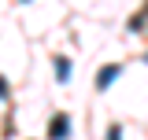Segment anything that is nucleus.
<instances>
[{"label": "nucleus", "instance_id": "1", "mask_svg": "<svg viewBox=\"0 0 148 140\" xmlns=\"http://www.w3.org/2000/svg\"><path fill=\"white\" fill-rule=\"evenodd\" d=\"M67 133H71V118H67V114H56V118H52V129H48V137H52V140H63Z\"/></svg>", "mask_w": 148, "mask_h": 140}, {"label": "nucleus", "instance_id": "2", "mask_svg": "<svg viewBox=\"0 0 148 140\" xmlns=\"http://www.w3.org/2000/svg\"><path fill=\"white\" fill-rule=\"evenodd\" d=\"M115 77H119V67H104V70H100V74H96V88L104 92V88H108L111 81H115Z\"/></svg>", "mask_w": 148, "mask_h": 140}, {"label": "nucleus", "instance_id": "3", "mask_svg": "<svg viewBox=\"0 0 148 140\" xmlns=\"http://www.w3.org/2000/svg\"><path fill=\"white\" fill-rule=\"evenodd\" d=\"M67 74H71V63H67V59H56V77L67 81Z\"/></svg>", "mask_w": 148, "mask_h": 140}, {"label": "nucleus", "instance_id": "4", "mask_svg": "<svg viewBox=\"0 0 148 140\" xmlns=\"http://www.w3.org/2000/svg\"><path fill=\"white\" fill-rule=\"evenodd\" d=\"M108 140H122V133H119V129H111V133H108Z\"/></svg>", "mask_w": 148, "mask_h": 140}, {"label": "nucleus", "instance_id": "5", "mask_svg": "<svg viewBox=\"0 0 148 140\" xmlns=\"http://www.w3.org/2000/svg\"><path fill=\"white\" fill-rule=\"evenodd\" d=\"M145 59H148V55H145Z\"/></svg>", "mask_w": 148, "mask_h": 140}]
</instances>
